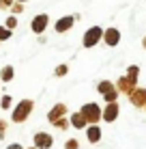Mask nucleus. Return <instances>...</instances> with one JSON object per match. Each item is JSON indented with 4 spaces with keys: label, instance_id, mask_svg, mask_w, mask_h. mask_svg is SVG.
<instances>
[{
    "label": "nucleus",
    "instance_id": "obj_11",
    "mask_svg": "<svg viewBox=\"0 0 146 149\" xmlns=\"http://www.w3.org/2000/svg\"><path fill=\"white\" fill-rule=\"evenodd\" d=\"M103 41L110 45V48L118 45V43H120V30H118V28H105V33H103Z\"/></svg>",
    "mask_w": 146,
    "mask_h": 149
},
{
    "label": "nucleus",
    "instance_id": "obj_13",
    "mask_svg": "<svg viewBox=\"0 0 146 149\" xmlns=\"http://www.w3.org/2000/svg\"><path fill=\"white\" fill-rule=\"evenodd\" d=\"M97 91H99L103 97H105V95H112V93H118V91H116V84H114V82H110V80H101V82L97 84Z\"/></svg>",
    "mask_w": 146,
    "mask_h": 149
},
{
    "label": "nucleus",
    "instance_id": "obj_20",
    "mask_svg": "<svg viewBox=\"0 0 146 149\" xmlns=\"http://www.w3.org/2000/svg\"><path fill=\"white\" fill-rule=\"evenodd\" d=\"M13 4H15V0H0V11H11Z\"/></svg>",
    "mask_w": 146,
    "mask_h": 149
},
{
    "label": "nucleus",
    "instance_id": "obj_28",
    "mask_svg": "<svg viewBox=\"0 0 146 149\" xmlns=\"http://www.w3.org/2000/svg\"><path fill=\"white\" fill-rule=\"evenodd\" d=\"M142 45H144V50H146V35H144V39H142Z\"/></svg>",
    "mask_w": 146,
    "mask_h": 149
},
{
    "label": "nucleus",
    "instance_id": "obj_21",
    "mask_svg": "<svg viewBox=\"0 0 146 149\" xmlns=\"http://www.w3.org/2000/svg\"><path fill=\"white\" fill-rule=\"evenodd\" d=\"M64 149H80V141L77 138H69V141L64 143Z\"/></svg>",
    "mask_w": 146,
    "mask_h": 149
},
{
    "label": "nucleus",
    "instance_id": "obj_27",
    "mask_svg": "<svg viewBox=\"0 0 146 149\" xmlns=\"http://www.w3.org/2000/svg\"><path fill=\"white\" fill-rule=\"evenodd\" d=\"M15 2H19V4H26V2H28V0H15Z\"/></svg>",
    "mask_w": 146,
    "mask_h": 149
},
{
    "label": "nucleus",
    "instance_id": "obj_26",
    "mask_svg": "<svg viewBox=\"0 0 146 149\" xmlns=\"http://www.w3.org/2000/svg\"><path fill=\"white\" fill-rule=\"evenodd\" d=\"M7 149H24L19 143H11V145H7Z\"/></svg>",
    "mask_w": 146,
    "mask_h": 149
},
{
    "label": "nucleus",
    "instance_id": "obj_10",
    "mask_svg": "<svg viewBox=\"0 0 146 149\" xmlns=\"http://www.w3.org/2000/svg\"><path fill=\"white\" fill-rule=\"evenodd\" d=\"M64 115H67V104H56L52 110L47 112V121L54 125V123H56L58 119H62Z\"/></svg>",
    "mask_w": 146,
    "mask_h": 149
},
{
    "label": "nucleus",
    "instance_id": "obj_23",
    "mask_svg": "<svg viewBox=\"0 0 146 149\" xmlns=\"http://www.w3.org/2000/svg\"><path fill=\"white\" fill-rule=\"evenodd\" d=\"M54 74L56 76H67L69 74V65H58V67L54 69Z\"/></svg>",
    "mask_w": 146,
    "mask_h": 149
},
{
    "label": "nucleus",
    "instance_id": "obj_17",
    "mask_svg": "<svg viewBox=\"0 0 146 149\" xmlns=\"http://www.w3.org/2000/svg\"><path fill=\"white\" fill-rule=\"evenodd\" d=\"M11 35H13V30H9L4 24H0V41H9Z\"/></svg>",
    "mask_w": 146,
    "mask_h": 149
},
{
    "label": "nucleus",
    "instance_id": "obj_14",
    "mask_svg": "<svg viewBox=\"0 0 146 149\" xmlns=\"http://www.w3.org/2000/svg\"><path fill=\"white\" fill-rule=\"evenodd\" d=\"M69 121H71V127H75V130H86V127H88L86 119H84V115H82L80 110H77V112H73Z\"/></svg>",
    "mask_w": 146,
    "mask_h": 149
},
{
    "label": "nucleus",
    "instance_id": "obj_22",
    "mask_svg": "<svg viewBox=\"0 0 146 149\" xmlns=\"http://www.w3.org/2000/svg\"><path fill=\"white\" fill-rule=\"evenodd\" d=\"M4 26H7L9 30H13L15 26H17V17H15V15H11V17H7V22H4Z\"/></svg>",
    "mask_w": 146,
    "mask_h": 149
},
{
    "label": "nucleus",
    "instance_id": "obj_4",
    "mask_svg": "<svg viewBox=\"0 0 146 149\" xmlns=\"http://www.w3.org/2000/svg\"><path fill=\"white\" fill-rule=\"evenodd\" d=\"M80 19V15L75 13V15H64V17H60L56 24H54V30H56V35H62V33H67V30H71L73 28V24Z\"/></svg>",
    "mask_w": 146,
    "mask_h": 149
},
{
    "label": "nucleus",
    "instance_id": "obj_18",
    "mask_svg": "<svg viewBox=\"0 0 146 149\" xmlns=\"http://www.w3.org/2000/svg\"><path fill=\"white\" fill-rule=\"evenodd\" d=\"M54 127H58V130H69V127H71V121L62 117V119H58L56 123H54Z\"/></svg>",
    "mask_w": 146,
    "mask_h": 149
},
{
    "label": "nucleus",
    "instance_id": "obj_30",
    "mask_svg": "<svg viewBox=\"0 0 146 149\" xmlns=\"http://www.w3.org/2000/svg\"><path fill=\"white\" fill-rule=\"evenodd\" d=\"M0 43H2V41H0Z\"/></svg>",
    "mask_w": 146,
    "mask_h": 149
},
{
    "label": "nucleus",
    "instance_id": "obj_3",
    "mask_svg": "<svg viewBox=\"0 0 146 149\" xmlns=\"http://www.w3.org/2000/svg\"><path fill=\"white\" fill-rule=\"evenodd\" d=\"M103 33H105V30L101 26H90L86 33H84L82 45H84V48H95L99 41H103Z\"/></svg>",
    "mask_w": 146,
    "mask_h": 149
},
{
    "label": "nucleus",
    "instance_id": "obj_12",
    "mask_svg": "<svg viewBox=\"0 0 146 149\" xmlns=\"http://www.w3.org/2000/svg\"><path fill=\"white\" fill-rule=\"evenodd\" d=\"M86 138L90 145H97L99 141H101V127L99 125H88L86 127Z\"/></svg>",
    "mask_w": 146,
    "mask_h": 149
},
{
    "label": "nucleus",
    "instance_id": "obj_2",
    "mask_svg": "<svg viewBox=\"0 0 146 149\" xmlns=\"http://www.w3.org/2000/svg\"><path fill=\"white\" fill-rule=\"evenodd\" d=\"M32 108H34V102L32 100H22L17 106H15V110H13V115H11V121L13 123H24L30 117Z\"/></svg>",
    "mask_w": 146,
    "mask_h": 149
},
{
    "label": "nucleus",
    "instance_id": "obj_31",
    "mask_svg": "<svg viewBox=\"0 0 146 149\" xmlns=\"http://www.w3.org/2000/svg\"><path fill=\"white\" fill-rule=\"evenodd\" d=\"M144 110H146V108H144Z\"/></svg>",
    "mask_w": 146,
    "mask_h": 149
},
{
    "label": "nucleus",
    "instance_id": "obj_25",
    "mask_svg": "<svg viewBox=\"0 0 146 149\" xmlns=\"http://www.w3.org/2000/svg\"><path fill=\"white\" fill-rule=\"evenodd\" d=\"M7 127H9V123L4 121V119H0V138H4V132H7Z\"/></svg>",
    "mask_w": 146,
    "mask_h": 149
},
{
    "label": "nucleus",
    "instance_id": "obj_7",
    "mask_svg": "<svg viewBox=\"0 0 146 149\" xmlns=\"http://www.w3.org/2000/svg\"><path fill=\"white\" fill-rule=\"evenodd\" d=\"M114 84H116V91H118L120 95H127V97L131 95L135 89H138V84H133V82L129 80L127 76H120V78H118L116 82H114Z\"/></svg>",
    "mask_w": 146,
    "mask_h": 149
},
{
    "label": "nucleus",
    "instance_id": "obj_24",
    "mask_svg": "<svg viewBox=\"0 0 146 149\" xmlns=\"http://www.w3.org/2000/svg\"><path fill=\"white\" fill-rule=\"evenodd\" d=\"M11 13L15 15V17H17L19 13H24V4H19V2H15L13 7H11Z\"/></svg>",
    "mask_w": 146,
    "mask_h": 149
},
{
    "label": "nucleus",
    "instance_id": "obj_8",
    "mask_svg": "<svg viewBox=\"0 0 146 149\" xmlns=\"http://www.w3.org/2000/svg\"><path fill=\"white\" fill-rule=\"evenodd\" d=\"M129 102H131L135 108H146V89L144 86H138V89L129 95Z\"/></svg>",
    "mask_w": 146,
    "mask_h": 149
},
{
    "label": "nucleus",
    "instance_id": "obj_1",
    "mask_svg": "<svg viewBox=\"0 0 146 149\" xmlns=\"http://www.w3.org/2000/svg\"><path fill=\"white\" fill-rule=\"evenodd\" d=\"M80 112L84 115V119H86L88 125H99V121L103 119V108H101L99 104H95V102H90V104H84Z\"/></svg>",
    "mask_w": 146,
    "mask_h": 149
},
{
    "label": "nucleus",
    "instance_id": "obj_19",
    "mask_svg": "<svg viewBox=\"0 0 146 149\" xmlns=\"http://www.w3.org/2000/svg\"><path fill=\"white\" fill-rule=\"evenodd\" d=\"M11 102H13L11 95H2V97H0V108H2V110L11 108Z\"/></svg>",
    "mask_w": 146,
    "mask_h": 149
},
{
    "label": "nucleus",
    "instance_id": "obj_6",
    "mask_svg": "<svg viewBox=\"0 0 146 149\" xmlns=\"http://www.w3.org/2000/svg\"><path fill=\"white\" fill-rule=\"evenodd\" d=\"M32 143L37 149H52L54 147V136L47 134V132H37L32 136Z\"/></svg>",
    "mask_w": 146,
    "mask_h": 149
},
{
    "label": "nucleus",
    "instance_id": "obj_9",
    "mask_svg": "<svg viewBox=\"0 0 146 149\" xmlns=\"http://www.w3.org/2000/svg\"><path fill=\"white\" fill-rule=\"evenodd\" d=\"M118 112H120V106H118V102H112V104H105V108H103V121H108V123H114L118 119Z\"/></svg>",
    "mask_w": 146,
    "mask_h": 149
},
{
    "label": "nucleus",
    "instance_id": "obj_15",
    "mask_svg": "<svg viewBox=\"0 0 146 149\" xmlns=\"http://www.w3.org/2000/svg\"><path fill=\"white\" fill-rule=\"evenodd\" d=\"M13 76H15V71H13L11 65H7V67L0 69V82H11V80H13Z\"/></svg>",
    "mask_w": 146,
    "mask_h": 149
},
{
    "label": "nucleus",
    "instance_id": "obj_16",
    "mask_svg": "<svg viewBox=\"0 0 146 149\" xmlns=\"http://www.w3.org/2000/svg\"><path fill=\"white\" fill-rule=\"evenodd\" d=\"M138 74H140V67L138 65H129L127 67V78L133 82V84H138Z\"/></svg>",
    "mask_w": 146,
    "mask_h": 149
},
{
    "label": "nucleus",
    "instance_id": "obj_5",
    "mask_svg": "<svg viewBox=\"0 0 146 149\" xmlns=\"http://www.w3.org/2000/svg\"><path fill=\"white\" fill-rule=\"evenodd\" d=\"M47 26H49V15H45V13L34 15L32 22H30V30H32L34 35H43Z\"/></svg>",
    "mask_w": 146,
    "mask_h": 149
},
{
    "label": "nucleus",
    "instance_id": "obj_29",
    "mask_svg": "<svg viewBox=\"0 0 146 149\" xmlns=\"http://www.w3.org/2000/svg\"><path fill=\"white\" fill-rule=\"evenodd\" d=\"M28 149H37V147H28Z\"/></svg>",
    "mask_w": 146,
    "mask_h": 149
}]
</instances>
